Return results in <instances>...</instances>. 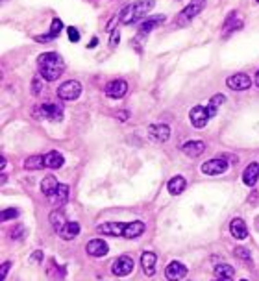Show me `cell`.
Returning a JSON list of instances; mask_svg holds the SVG:
<instances>
[{"label": "cell", "instance_id": "cell-44", "mask_svg": "<svg viewBox=\"0 0 259 281\" xmlns=\"http://www.w3.org/2000/svg\"><path fill=\"white\" fill-rule=\"evenodd\" d=\"M255 2H257V4H259V0H255Z\"/></svg>", "mask_w": 259, "mask_h": 281}, {"label": "cell", "instance_id": "cell-8", "mask_svg": "<svg viewBox=\"0 0 259 281\" xmlns=\"http://www.w3.org/2000/svg\"><path fill=\"white\" fill-rule=\"evenodd\" d=\"M226 85L232 91H246V89L252 87V78L248 74H244V72H237V74H232L228 78Z\"/></svg>", "mask_w": 259, "mask_h": 281}, {"label": "cell", "instance_id": "cell-36", "mask_svg": "<svg viewBox=\"0 0 259 281\" xmlns=\"http://www.w3.org/2000/svg\"><path fill=\"white\" fill-rule=\"evenodd\" d=\"M233 255L241 261H250V252L246 248H243V246H237V248L233 250Z\"/></svg>", "mask_w": 259, "mask_h": 281}, {"label": "cell", "instance_id": "cell-43", "mask_svg": "<svg viewBox=\"0 0 259 281\" xmlns=\"http://www.w3.org/2000/svg\"><path fill=\"white\" fill-rule=\"evenodd\" d=\"M241 281H248V279H241Z\"/></svg>", "mask_w": 259, "mask_h": 281}, {"label": "cell", "instance_id": "cell-42", "mask_svg": "<svg viewBox=\"0 0 259 281\" xmlns=\"http://www.w3.org/2000/svg\"><path fill=\"white\" fill-rule=\"evenodd\" d=\"M254 83L259 87V70H257V72H255V80H254Z\"/></svg>", "mask_w": 259, "mask_h": 281}, {"label": "cell", "instance_id": "cell-23", "mask_svg": "<svg viewBox=\"0 0 259 281\" xmlns=\"http://www.w3.org/2000/svg\"><path fill=\"white\" fill-rule=\"evenodd\" d=\"M185 187H187V181H185L184 176H174V178L167 183V191L172 196L182 195V193L185 191Z\"/></svg>", "mask_w": 259, "mask_h": 281}, {"label": "cell", "instance_id": "cell-19", "mask_svg": "<svg viewBox=\"0 0 259 281\" xmlns=\"http://www.w3.org/2000/svg\"><path fill=\"white\" fill-rule=\"evenodd\" d=\"M259 179V163H250L248 167L244 168L243 172V181L248 187H254Z\"/></svg>", "mask_w": 259, "mask_h": 281}, {"label": "cell", "instance_id": "cell-25", "mask_svg": "<svg viewBox=\"0 0 259 281\" xmlns=\"http://www.w3.org/2000/svg\"><path fill=\"white\" fill-rule=\"evenodd\" d=\"M215 277L219 281H233V277H235V270H233V266L222 263V265L215 266Z\"/></svg>", "mask_w": 259, "mask_h": 281}, {"label": "cell", "instance_id": "cell-5", "mask_svg": "<svg viewBox=\"0 0 259 281\" xmlns=\"http://www.w3.org/2000/svg\"><path fill=\"white\" fill-rule=\"evenodd\" d=\"M204 8H205V0H191L189 4L184 8V11L176 17V22H178V24H187V22L193 21L198 13H202Z\"/></svg>", "mask_w": 259, "mask_h": 281}, {"label": "cell", "instance_id": "cell-16", "mask_svg": "<svg viewBox=\"0 0 259 281\" xmlns=\"http://www.w3.org/2000/svg\"><path fill=\"white\" fill-rule=\"evenodd\" d=\"M165 22V15H152L148 17V19H145V21L139 24V37H143V35H146V33H150L152 30H156L159 24H163Z\"/></svg>", "mask_w": 259, "mask_h": 281}, {"label": "cell", "instance_id": "cell-27", "mask_svg": "<svg viewBox=\"0 0 259 281\" xmlns=\"http://www.w3.org/2000/svg\"><path fill=\"white\" fill-rule=\"evenodd\" d=\"M243 28V21L239 19V15L233 11V13H230L228 15V19H226V22H224V33H232V32H235V30H241Z\"/></svg>", "mask_w": 259, "mask_h": 281}, {"label": "cell", "instance_id": "cell-34", "mask_svg": "<svg viewBox=\"0 0 259 281\" xmlns=\"http://www.w3.org/2000/svg\"><path fill=\"white\" fill-rule=\"evenodd\" d=\"M19 213H21V211L15 209V207H8V209H4L2 213H0V220H2V222L13 220V218H17V216H19Z\"/></svg>", "mask_w": 259, "mask_h": 281}, {"label": "cell", "instance_id": "cell-14", "mask_svg": "<svg viewBox=\"0 0 259 281\" xmlns=\"http://www.w3.org/2000/svg\"><path fill=\"white\" fill-rule=\"evenodd\" d=\"M148 137L156 143H167L170 137V126L167 124H152L148 128Z\"/></svg>", "mask_w": 259, "mask_h": 281}, {"label": "cell", "instance_id": "cell-11", "mask_svg": "<svg viewBox=\"0 0 259 281\" xmlns=\"http://www.w3.org/2000/svg\"><path fill=\"white\" fill-rule=\"evenodd\" d=\"M126 91H128V83H126L124 80H111L108 81V85H106V89H104V92H106V97L109 98H122L126 95Z\"/></svg>", "mask_w": 259, "mask_h": 281}, {"label": "cell", "instance_id": "cell-7", "mask_svg": "<svg viewBox=\"0 0 259 281\" xmlns=\"http://www.w3.org/2000/svg\"><path fill=\"white\" fill-rule=\"evenodd\" d=\"M132 270H134V261H132L130 255H120V257H117L113 261V265H111V272L119 277L130 276Z\"/></svg>", "mask_w": 259, "mask_h": 281}, {"label": "cell", "instance_id": "cell-38", "mask_svg": "<svg viewBox=\"0 0 259 281\" xmlns=\"http://www.w3.org/2000/svg\"><path fill=\"white\" fill-rule=\"evenodd\" d=\"M119 41H120V30L117 28V30H113V32H111V39H109V46H111V49H115V46L119 44Z\"/></svg>", "mask_w": 259, "mask_h": 281}, {"label": "cell", "instance_id": "cell-41", "mask_svg": "<svg viewBox=\"0 0 259 281\" xmlns=\"http://www.w3.org/2000/svg\"><path fill=\"white\" fill-rule=\"evenodd\" d=\"M6 165H8V161H6V157L2 156V157H0V168H2V170H4V168H6Z\"/></svg>", "mask_w": 259, "mask_h": 281}, {"label": "cell", "instance_id": "cell-32", "mask_svg": "<svg viewBox=\"0 0 259 281\" xmlns=\"http://www.w3.org/2000/svg\"><path fill=\"white\" fill-rule=\"evenodd\" d=\"M67 198H69V187L61 183L60 189L56 191V195L52 196V202H56V204H65V202H67Z\"/></svg>", "mask_w": 259, "mask_h": 281}, {"label": "cell", "instance_id": "cell-39", "mask_svg": "<svg viewBox=\"0 0 259 281\" xmlns=\"http://www.w3.org/2000/svg\"><path fill=\"white\" fill-rule=\"evenodd\" d=\"M11 268V263L10 261H6L4 265H2V268H0V281H4L6 277H8V272H10Z\"/></svg>", "mask_w": 259, "mask_h": 281}, {"label": "cell", "instance_id": "cell-1", "mask_svg": "<svg viewBox=\"0 0 259 281\" xmlns=\"http://www.w3.org/2000/svg\"><path fill=\"white\" fill-rule=\"evenodd\" d=\"M39 76L45 81H56L65 72V61L58 52H45L37 58Z\"/></svg>", "mask_w": 259, "mask_h": 281}, {"label": "cell", "instance_id": "cell-30", "mask_svg": "<svg viewBox=\"0 0 259 281\" xmlns=\"http://www.w3.org/2000/svg\"><path fill=\"white\" fill-rule=\"evenodd\" d=\"M224 102H226V97H224V95H221V92H219V95H215V97L211 98L209 104L205 106V109H207V115H209V119H213V117H215V115H217V109L221 108V106H222Z\"/></svg>", "mask_w": 259, "mask_h": 281}, {"label": "cell", "instance_id": "cell-35", "mask_svg": "<svg viewBox=\"0 0 259 281\" xmlns=\"http://www.w3.org/2000/svg\"><path fill=\"white\" fill-rule=\"evenodd\" d=\"M43 87H45V81L41 76H37V78H33L32 80V92L33 97H41V92H43Z\"/></svg>", "mask_w": 259, "mask_h": 281}, {"label": "cell", "instance_id": "cell-6", "mask_svg": "<svg viewBox=\"0 0 259 281\" xmlns=\"http://www.w3.org/2000/svg\"><path fill=\"white\" fill-rule=\"evenodd\" d=\"M228 161L224 157H215V159H209L202 165V172L205 176H219V174H224L228 170Z\"/></svg>", "mask_w": 259, "mask_h": 281}, {"label": "cell", "instance_id": "cell-45", "mask_svg": "<svg viewBox=\"0 0 259 281\" xmlns=\"http://www.w3.org/2000/svg\"><path fill=\"white\" fill-rule=\"evenodd\" d=\"M215 281H219V279H215Z\"/></svg>", "mask_w": 259, "mask_h": 281}, {"label": "cell", "instance_id": "cell-31", "mask_svg": "<svg viewBox=\"0 0 259 281\" xmlns=\"http://www.w3.org/2000/svg\"><path fill=\"white\" fill-rule=\"evenodd\" d=\"M47 274H49L50 279H63L65 268L58 266V263H56L54 259H50L49 261V266H47Z\"/></svg>", "mask_w": 259, "mask_h": 281}, {"label": "cell", "instance_id": "cell-12", "mask_svg": "<svg viewBox=\"0 0 259 281\" xmlns=\"http://www.w3.org/2000/svg\"><path fill=\"white\" fill-rule=\"evenodd\" d=\"M185 276H187V268H185V265H182L180 261L168 263L167 268H165V277H167L168 281H182Z\"/></svg>", "mask_w": 259, "mask_h": 281}, {"label": "cell", "instance_id": "cell-21", "mask_svg": "<svg viewBox=\"0 0 259 281\" xmlns=\"http://www.w3.org/2000/svg\"><path fill=\"white\" fill-rule=\"evenodd\" d=\"M145 229H146V226L141 220L128 222V224H126V229H124V235H122V237H124V239H137V237H141V235L145 233Z\"/></svg>", "mask_w": 259, "mask_h": 281}, {"label": "cell", "instance_id": "cell-28", "mask_svg": "<svg viewBox=\"0 0 259 281\" xmlns=\"http://www.w3.org/2000/svg\"><path fill=\"white\" fill-rule=\"evenodd\" d=\"M50 224H52V227H54L56 231L60 233L61 229H63V226L67 224V218H65V213L61 209H54L52 213H50Z\"/></svg>", "mask_w": 259, "mask_h": 281}, {"label": "cell", "instance_id": "cell-29", "mask_svg": "<svg viewBox=\"0 0 259 281\" xmlns=\"http://www.w3.org/2000/svg\"><path fill=\"white\" fill-rule=\"evenodd\" d=\"M43 167H45V156H43V154L30 156L26 161H24V168H26V170H30V172H32V170H41Z\"/></svg>", "mask_w": 259, "mask_h": 281}, {"label": "cell", "instance_id": "cell-10", "mask_svg": "<svg viewBox=\"0 0 259 281\" xmlns=\"http://www.w3.org/2000/svg\"><path fill=\"white\" fill-rule=\"evenodd\" d=\"M189 120H191V124H193L194 128H198V130L205 128V124H207V120H209L207 109H205L204 106H194V108H191V111H189Z\"/></svg>", "mask_w": 259, "mask_h": 281}, {"label": "cell", "instance_id": "cell-18", "mask_svg": "<svg viewBox=\"0 0 259 281\" xmlns=\"http://www.w3.org/2000/svg\"><path fill=\"white\" fill-rule=\"evenodd\" d=\"M230 231H232V235L237 241H244V239L248 237V227H246L243 218H233L230 222Z\"/></svg>", "mask_w": 259, "mask_h": 281}, {"label": "cell", "instance_id": "cell-2", "mask_svg": "<svg viewBox=\"0 0 259 281\" xmlns=\"http://www.w3.org/2000/svg\"><path fill=\"white\" fill-rule=\"evenodd\" d=\"M154 4H156V0H135L134 4L122 8V11L119 13V21L122 24H132V22L141 21L146 13H150Z\"/></svg>", "mask_w": 259, "mask_h": 281}, {"label": "cell", "instance_id": "cell-22", "mask_svg": "<svg viewBox=\"0 0 259 281\" xmlns=\"http://www.w3.org/2000/svg\"><path fill=\"white\" fill-rule=\"evenodd\" d=\"M58 189H60V181H58L54 176H47V178L41 181V193H43L45 196H49V198H52Z\"/></svg>", "mask_w": 259, "mask_h": 281}, {"label": "cell", "instance_id": "cell-13", "mask_svg": "<svg viewBox=\"0 0 259 281\" xmlns=\"http://www.w3.org/2000/svg\"><path fill=\"white\" fill-rule=\"evenodd\" d=\"M85 252L87 255H91V257H104V255L109 252V246L106 241L102 239H93L89 243L85 244Z\"/></svg>", "mask_w": 259, "mask_h": 281}, {"label": "cell", "instance_id": "cell-26", "mask_svg": "<svg viewBox=\"0 0 259 281\" xmlns=\"http://www.w3.org/2000/svg\"><path fill=\"white\" fill-rule=\"evenodd\" d=\"M65 163V157L61 156L60 152H49V154H45V167L47 168H61Z\"/></svg>", "mask_w": 259, "mask_h": 281}, {"label": "cell", "instance_id": "cell-9", "mask_svg": "<svg viewBox=\"0 0 259 281\" xmlns=\"http://www.w3.org/2000/svg\"><path fill=\"white\" fill-rule=\"evenodd\" d=\"M126 224L128 222H106V224H100L97 227V231L102 233V235H108V237H122Z\"/></svg>", "mask_w": 259, "mask_h": 281}, {"label": "cell", "instance_id": "cell-15", "mask_svg": "<svg viewBox=\"0 0 259 281\" xmlns=\"http://www.w3.org/2000/svg\"><path fill=\"white\" fill-rule=\"evenodd\" d=\"M180 150L184 152L185 156H189V157H198V156H202V154H204L205 145H204V140L193 139V140H187V143H184V145L180 146Z\"/></svg>", "mask_w": 259, "mask_h": 281}, {"label": "cell", "instance_id": "cell-37", "mask_svg": "<svg viewBox=\"0 0 259 281\" xmlns=\"http://www.w3.org/2000/svg\"><path fill=\"white\" fill-rule=\"evenodd\" d=\"M67 33H69V41H70V43H78V41H80V32H78L74 26L67 28Z\"/></svg>", "mask_w": 259, "mask_h": 281}, {"label": "cell", "instance_id": "cell-33", "mask_svg": "<svg viewBox=\"0 0 259 281\" xmlns=\"http://www.w3.org/2000/svg\"><path fill=\"white\" fill-rule=\"evenodd\" d=\"M24 233H26V229H24V226H15L10 229V241H22L24 239Z\"/></svg>", "mask_w": 259, "mask_h": 281}, {"label": "cell", "instance_id": "cell-20", "mask_svg": "<svg viewBox=\"0 0 259 281\" xmlns=\"http://www.w3.org/2000/svg\"><path fill=\"white\" fill-rule=\"evenodd\" d=\"M61 30H63V22H61V19H58V17H56L54 21H52V24H50V32L47 33V35H37V37H35V41H37V43L52 41V39H56L58 35H60Z\"/></svg>", "mask_w": 259, "mask_h": 281}, {"label": "cell", "instance_id": "cell-3", "mask_svg": "<svg viewBox=\"0 0 259 281\" xmlns=\"http://www.w3.org/2000/svg\"><path fill=\"white\" fill-rule=\"evenodd\" d=\"M33 117L35 119H47L50 122H60V120H63V109L58 104L49 102L33 109Z\"/></svg>", "mask_w": 259, "mask_h": 281}, {"label": "cell", "instance_id": "cell-4", "mask_svg": "<svg viewBox=\"0 0 259 281\" xmlns=\"http://www.w3.org/2000/svg\"><path fill=\"white\" fill-rule=\"evenodd\" d=\"M81 95V83L78 80H67L58 87V98L63 102L78 100Z\"/></svg>", "mask_w": 259, "mask_h": 281}, {"label": "cell", "instance_id": "cell-17", "mask_svg": "<svg viewBox=\"0 0 259 281\" xmlns=\"http://www.w3.org/2000/svg\"><path fill=\"white\" fill-rule=\"evenodd\" d=\"M156 265H157V257L154 252H145V254L141 255V266H143V272L148 277H152L156 274Z\"/></svg>", "mask_w": 259, "mask_h": 281}, {"label": "cell", "instance_id": "cell-40", "mask_svg": "<svg viewBox=\"0 0 259 281\" xmlns=\"http://www.w3.org/2000/svg\"><path fill=\"white\" fill-rule=\"evenodd\" d=\"M30 259H33L35 263H39V261L43 259V252H41V250H37V252H33V254L30 255Z\"/></svg>", "mask_w": 259, "mask_h": 281}, {"label": "cell", "instance_id": "cell-24", "mask_svg": "<svg viewBox=\"0 0 259 281\" xmlns=\"http://www.w3.org/2000/svg\"><path fill=\"white\" fill-rule=\"evenodd\" d=\"M58 235H60L63 241H72V239H76L80 235V224H78V222H67L63 226V229H61Z\"/></svg>", "mask_w": 259, "mask_h": 281}]
</instances>
